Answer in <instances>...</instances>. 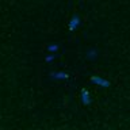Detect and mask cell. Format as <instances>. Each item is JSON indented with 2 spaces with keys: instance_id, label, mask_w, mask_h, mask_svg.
I'll use <instances>...</instances> for the list:
<instances>
[{
  "instance_id": "obj_1",
  "label": "cell",
  "mask_w": 130,
  "mask_h": 130,
  "mask_svg": "<svg viewBox=\"0 0 130 130\" xmlns=\"http://www.w3.org/2000/svg\"><path fill=\"white\" fill-rule=\"evenodd\" d=\"M79 24H80V16L77 15V14H73V15H72V18H71V20H69V23H68V28H69V31L76 30Z\"/></svg>"
},
{
  "instance_id": "obj_2",
  "label": "cell",
  "mask_w": 130,
  "mask_h": 130,
  "mask_svg": "<svg viewBox=\"0 0 130 130\" xmlns=\"http://www.w3.org/2000/svg\"><path fill=\"white\" fill-rule=\"evenodd\" d=\"M91 81L93 84H96V85H99V87H110V83L107 80H104V79H102V77L99 76H91Z\"/></svg>"
},
{
  "instance_id": "obj_3",
  "label": "cell",
  "mask_w": 130,
  "mask_h": 130,
  "mask_svg": "<svg viewBox=\"0 0 130 130\" xmlns=\"http://www.w3.org/2000/svg\"><path fill=\"white\" fill-rule=\"evenodd\" d=\"M81 102H83L84 106H89L91 104V98H89V93L87 89H81Z\"/></svg>"
},
{
  "instance_id": "obj_4",
  "label": "cell",
  "mask_w": 130,
  "mask_h": 130,
  "mask_svg": "<svg viewBox=\"0 0 130 130\" xmlns=\"http://www.w3.org/2000/svg\"><path fill=\"white\" fill-rule=\"evenodd\" d=\"M50 76H52V79H57V80H65V79H68L69 75L68 73H65V72H52L50 73Z\"/></svg>"
},
{
  "instance_id": "obj_5",
  "label": "cell",
  "mask_w": 130,
  "mask_h": 130,
  "mask_svg": "<svg viewBox=\"0 0 130 130\" xmlns=\"http://www.w3.org/2000/svg\"><path fill=\"white\" fill-rule=\"evenodd\" d=\"M85 57H87V60H95L98 57V50L96 49H89L87 52V54H85Z\"/></svg>"
},
{
  "instance_id": "obj_6",
  "label": "cell",
  "mask_w": 130,
  "mask_h": 130,
  "mask_svg": "<svg viewBox=\"0 0 130 130\" xmlns=\"http://www.w3.org/2000/svg\"><path fill=\"white\" fill-rule=\"evenodd\" d=\"M47 50H49V52H57V50H58V45H57V43L49 45V46H47Z\"/></svg>"
},
{
  "instance_id": "obj_7",
  "label": "cell",
  "mask_w": 130,
  "mask_h": 130,
  "mask_svg": "<svg viewBox=\"0 0 130 130\" xmlns=\"http://www.w3.org/2000/svg\"><path fill=\"white\" fill-rule=\"evenodd\" d=\"M56 57H57V54H52V56H46V57H45V61H47V62H49V61H52V60H54V58H56Z\"/></svg>"
}]
</instances>
